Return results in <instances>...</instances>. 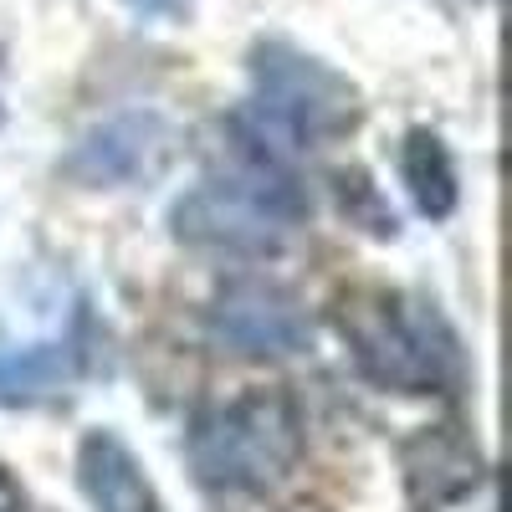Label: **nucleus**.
Wrapping results in <instances>:
<instances>
[{"label": "nucleus", "instance_id": "nucleus-9", "mask_svg": "<svg viewBox=\"0 0 512 512\" xmlns=\"http://www.w3.org/2000/svg\"><path fill=\"white\" fill-rule=\"evenodd\" d=\"M400 180H405L420 216L446 221L456 210V164H451L446 144L431 134V128L405 134V144H400Z\"/></svg>", "mask_w": 512, "mask_h": 512}, {"label": "nucleus", "instance_id": "nucleus-6", "mask_svg": "<svg viewBox=\"0 0 512 512\" xmlns=\"http://www.w3.org/2000/svg\"><path fill=\"white\" fill-rule=\"evenodd\" d=\"M210 333L216 344H226L231 354L246 359H287V354H303L308 349V313L303 303L267 277H236L216 292L210 303Z\"/></svg>", "mask_w": 512, "mask_h": 512}, {"label": "nucleus", "instance_id": "nucleus-8", "mask_svg": "<svg viewBox=\"0 0 512 512\" xmlns=\"http://www.w3.org/2000/svg\"><path fill=\"white\" fill-rule=\"evenodd\" d=\"M77 487L98 512H159L154 482L113 431H88L77 446Z\"/></svg>", "mask_w": 512, "mask_h": 512}, {"label": "nucleus", "instance_id": "nucleus-3", "mask_svg": "<svg viewBox=\"0 0 512 512\" xmlns=\"http://www.w3.org/2000/svg\"><path fill=\"white\" fill-rule=\"evenodd\" d=\"M303 461V415L277 384L210 405L190 420V466L210 492H272Z\"/></svg>", "mask_w": 512, "mask_h": 512}, {"label": "nucleus", "instance_id": "nucleus-2", "mask_svg": "<svg viewBox=\"0 0 512 512\" xmlns=\"http://www.w3.org/2000/svg\"><path fill=\"white\" fill-rule=\"evenodd\" d=\"M359 123V93L349 77H338L328 62L262 41L251 52V98L231 113V134L267 144L272 154L292 159L297 149H318L328 139H344Z\"/></svg>", "mask_w": 512, "mask_h": 512}, {"label": "nucleus", "instance_id": "nucleus-7", "mask_svg": "<svg viewBox=\"0 0 512 512\" xmlns=\"http://www.w3.org/2000/svg\"><path fill=\"white\" fill-rule=\"evenodd\" d=\"M169 149H175V128L159 113H118L77 139V149L62 159V175L88 190L134 185L159 175L169 164Z\"/></svg>", "mask_w": 512, "mask_h": 512}, {"label": "nucleus", "instance_id": "nucleus-10", "mask_svg": "<svg viewBox=\"0 0 512 512\" xmlns=\"http://www.w3.org/2000/svg\"><path fill=\"white\" fill-rule=\"evenodd\" d=\"M333 195H338V205H344L349 226H359L369 236H400V216L390 210V200L379 195V185L364 175V169H338Z\"/></svg>", "mask_w": 512, "mask_h": 512}, {"label": "nucleus", "instance_id": "nucleus-4", "mask_svg": "<svg viewBox=\"0 0 512 512\" xmlns=\"http://www.w3.org/2000/svg\"><path fill=\"white\" fill-rule=\"evenodd\" d=\"M169 231L195 251H216V256H231V262H267V256L282 251L292 226L272 205L256 200L241 180L221 175V180L195 185L185 200H175Z\"/></svg>", "mask_w": 512, "mask_h": 512}, {"label": "nucleus", "instance_id": "nucleus-5", "mask_svg": "<svg viewBox=\"0 0 512 512\" xmlns=\"http://www.w3.org/2000/svg\"><path fill=\"white\" fill-rule=\"evenodd\" d=\"M400 477L420 512H497V477L461 425H420L400 446Z\"/></svg>", "mask_w": 512, "mask_h": 512}, {"label": "nucleus", "instance_id": "nucleus-11", "mask_svg": "<svg viewBox=\"0 0 512 512\" xmlns=\"http://www.w3.org/2000/svg\"><path fill=\"white\" fill-rule=\"evenodd\" d=\"M128 6L144 11V16H185L190 0H128Z\"/></svg>", "mask_w": 512, "mask_h": 512}, {"label": "nucleus", "instance_id": "nucleus-1", "mask_svg": "<svg viewBox=\"0 0 512 512\" xmlns=\"http://www.w3.org/2000/svg\"><path fill=\"white\" fill-rule=\"evenodd\" d=\"M333 323L364 379L400 395H451L461 379V344L436 303L410 292L359 287L333 303Z\"/></svg>", "mask_w": 512, "mask_h": 512}]
</instances>
